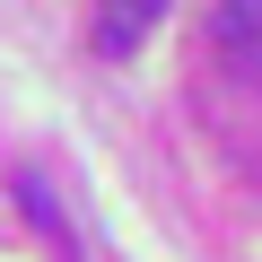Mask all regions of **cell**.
I'll use <instances>...</instances> for the list:
<instances>
[{
  "label": "cell",
  "mask_w": 262,
  "mask_h": 262,
  "mask_svg": "<svg viewBox=\"0 0 262 262\" xmlns=\"http://www.w3.org/2000/svg\"><path fill=\"white\" fill-rule=\"evenodd\" d=\"M210 44H219V53H253V44H262V0H219Z\"/></svg>",
  "instance_id": "cell-2"
},
{
  "label": "cell",
  "mask_w": 262,
  "mask_h": 262,
  "mask_svg": "<svg viewBox=\"0 0 262 262\" xmlns=\"http://www.w3.org/2000/svg\"><path fill=\"white\" fill-rule=\"evenodd\" d=\"M158 18H166V0H96V53L105 61H131Z\"/></svg>",
  "instance_id": "cell-1"
}]
</instances>
